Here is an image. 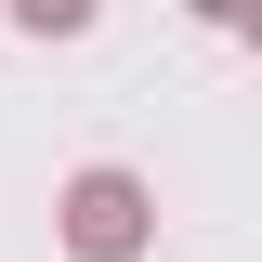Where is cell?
<instances>
[{
	"mask_svg": "<svg viewBox=\"0 0 262 262\" xmlns=\"http://www.w3.org/2000/svg\"><path fill=\"white\" fill-rule=\"evenodd\" d=\"M79 249H131V184H118V170L79 184Z\"/></svg>",
	"mask_w": 262,
	"mask_h": 262,
	"instance_id": "1",
	"label": "cell"
}]
</instances>
